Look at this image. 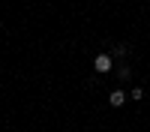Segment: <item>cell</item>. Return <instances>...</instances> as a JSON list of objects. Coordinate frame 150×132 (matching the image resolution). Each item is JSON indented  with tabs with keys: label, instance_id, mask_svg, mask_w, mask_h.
<instances>
[{
	"label": "cell",
	"instance_id": "2",
	"mask_svg": "<svg viewBox=\"0 0 150 132\" xmlns=\"http://www.w3.org/2000/svg\"><path fill=\"white\" fill-rule=\"evenodd\" d=\"M123 102H126V93H123V90H114V93H111V105H114V108H120Z\"/></svg>",
	"mask_w": 150,
	"mask_h": 132
},
{
	"label": "cell",
	"instance_id": "1",
	"mask_svg": "<svg viewBox=\"0 0 150 132\" xmlns=\"http://www.w3.org/2000/svg\"><path fill=\"white\" fill-rule=\"evenodd\" d=\"M93 66H96V72H108V69H111V57H108V54H96Z\"/></svg>",
	"mask_w": 150,
	"mask_h": 132
}]
</instances>
